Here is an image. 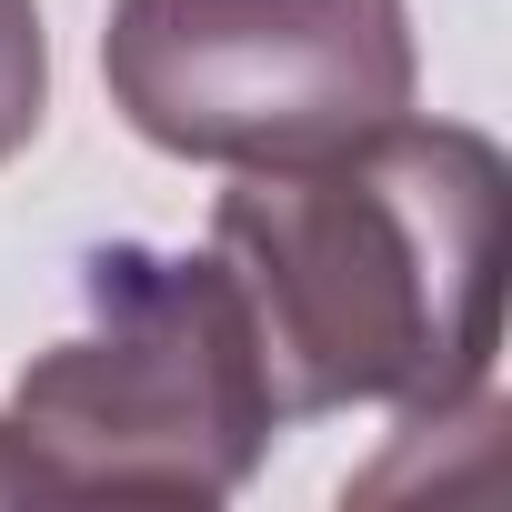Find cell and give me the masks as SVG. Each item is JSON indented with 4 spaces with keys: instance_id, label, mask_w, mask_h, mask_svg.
I'll return each instance as SVG.
<instances>
[{
    "instance_id": "obj_1",
    "label": "cell",
    "mask_w": 512,
    "mask_h": 512,
    "mask_svg": "<svg viewBox=\"0 0 512 512\" xmlns=\"http://www.w3.org/2000/svg\"><path fill=\"white\" fill-rule=\"evenodd\" d=\"M512 171L472 121H382L322 161L241 171L211 201L282 422L392 402L402 422L492 402Z\"/></svg>"
},
{
    "instance_id": "obj_2",
    "label": "cell",
    "mask_w": 512,
    "mask_h": 512,
    "mask_svg": "<svg viewBox=\"0 0 512 512\" xmlns=\"http://www.w3.org/2000/svg\"><path fill=\"white\" fill-rule=\"evenodd\" d=\"M81 302L91 332L31 352L11 412H0L41 492L231 502L282 432L231 272L211 251L101 241L81 262Z\"/></svg>"
},
{
    "instance_id": "obj_3",
    "label": "cell",
    "mask_w": 512,
    "mask_h": 512,
    "mask_svg": "<svg viewBox=\"0 0 512 512\" xmlns=\"http://www.w3.org/2000/svg\"><path fill=\"white\" fill-rule=\"evenodd\" d=\"M101 81L171 161L282 171L402 121L422 51L402 0H111Z\"/></svg>"
},
{
    "instance_id": "obj_4",
    "label": "cell",
    "mask_w": 512,
    "mask_h": 512,
    "mask_svg": "<svg viewBox=\"0 0 512 512\" xmlns=\"http://www.w3.org/2000/svg\"><path fill=\"white\" fill-rule=\"evenodd\" d=\"M51 121V31L41 0H0V161H21Z\"/></svg>"
},
{
    "instance_id": "obj_5",
    "label": "cell",
    "mask_w": 512,
    "mask_h": 512,
    "mask_svg": "<svg viewBox=\"0 0 512 512\" xmlns=\"http://www.w3.org/2000/svg\"><path fill=\"white\" fill-rule=\"evenodd\" d=\"M41 492V472H31V452L11 442V422H0V502H31Z\"/></svg>"
}]
</instances>
